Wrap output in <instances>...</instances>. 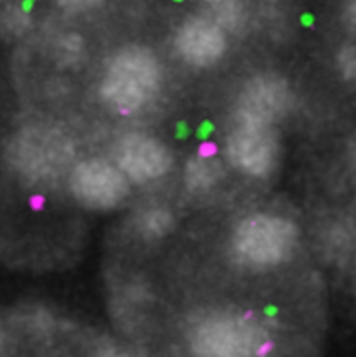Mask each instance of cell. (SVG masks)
Returning <instances> with one entry per match:
<instances>
[{"label":"cell","instance_id":"1","mask_svg":"<svg viewBox=\"0 0 356 357\" xmlns=\"http://www.w3.org/2000/svg\"><path fill=\"white\" fill-rule=\"evenodd\" d=\"M161 84L156 56L143 45H126L113 56L103 76V101L119 114H133L155 99Z\"/></svg>","mask_w":356,"mask_h":357},{"label":"cell","instance_id":"2","mask_svg":"<svg viewBox=\"0 0 356 357\" xmlns=\"http://www.w3.org/2000/svg\"><path fill=\"white\" fill-rule=\"evenodd\" d=\"M190 347L195 357H266L271 340L251 319L217 314L197 324Z\"/></svg>","mask_w":356,"mask_h":357},{"label":"cell","instance_id":"3","mask_svg":"<svg viewBox=\"0 0 356 357\" xmlns=\"http://www.w3.org/2000/svg\"><path fill=\"white\" fill-rule=\"evenodd\" d=\"M74 158L71 139L59 130L31 126L19 131L9 146V160L32 181H49L63 174Z\"/></svg>","mask_w":356,"mask_h":357},{"label":"cell","instance_id":"4","mask_svg":"<svg viewBox=\"0 0 356 357\" xmlns=\"http://www.w3.org/2000/svg\"><path fill=\"white\" fill-rule=\"evenodd\" d=\"M297 228L291 220L258 213L244 218L234 234V248L252 267H274L291 255Z\"/></svg>","mask_w":356,"mask_h":357},{"label":"cell","instance_id":"5","mask_svg":"<svg viewBox=\"0 0 356 357\" xmlns=\"http://www.w3.org/2000/svg\"><path fill=\"white\" fill-rule=\"evenodd\" d=\"M69 186L77 202L91 210H111L125 202L128 178L103 160H86L73 168Z\"/></svg>","mask_w":356,"mask_h":357},{"label":"cell","instance_id":"6","mask_svg":"<svg viewBox=\"0 0 356 357\" xmlns=\"http://www.w3.org/2000/svg\"><path fill=\"white\" fill-rule=\"evenodd\" d=\"M230 163L251 176H267L274 172L279 146L271 126L237 121L227 141Z\"/></svg>","mask_w":356,"mask_h":357},{"label":"cell","instance_id":"7","mask_svg":"<svg viewBox=\"0 0 356 357\" xmlns=\"http://www.w3.org/2000/svg\"><path fill=\"white\" fill-rule=\"evenodd\" d=\"M289 84L277 74H259L246 82L237 105V121L271 126L288 113Z\"/></svg>","mask_w":356,"mask_h":357},{"label":"cell","instance_id":"8","mask_svg":"<svg viewBox=\"0 0 356 357\" xmlns=\"http://www.w3.org/2000/svg\"><path fill=\"white\" fill-rule=\"evenodd\" d=\"M114 160L116 168L136 183L158 180L172 168L168 148L161 141L140 132L123 136L116 143Z\"/></svg>","mask_w":356,"mask_h":357},{"label":"cell","instance_id":"9","mask_svg":"<svg viewBox=\"0 0 356 357\" xmlns=\"http://www.w3.org/2000/svg\"><path fill=\"white\" fill-rule=\"evenodd\" d=\"M177 51L188 64L197 68L212 66L227 49L225 32L214 20L192 17L181 24L175 36Z\"/></svg>","mask_w":356,"mask_h":357},{"label":"cell","instance_id":"10","mask_svg":"<svg viewBox=\"0 0 356 357\" xmlns=\"http://www.w3.org/2000/svg\"><path fill=\"white\" fill-rule=\"evenodd\" d=\"M222 178V165L210 155L190 158L185 166V183L192 192H205L218 183Z\"/></svg>","mask_w":356,"mask_h":357},{"label":"cell","instance_id":"11","mask_svg":"<svg viewBox=\"0 0 356 357\" xmlns=\"http://www.w3.org/2000/svg\"><path fill=\"white\" fill-rule=\"evenodd\" d=\"M136 225H138L140 234L147 238H161L172 230L173 217L165 208H150L140 215Z\"/></svg>","mask_w":356,"mask_h":357},{"label":"cell","instance_id":"12","mask_svg":"<svg viewBox=\"0 0 356 357\" xmlns=\"http://www.w3.org/2000/svg\"><path fill=\"white\" fill-rule=\"evenodd\" d=\"M246 9L239 0H225V2L215 3L214 22L223 32H239L246 26Z\"/></svg>","mask_w":356,"mask_h":357},{"label":"cell","instance_id":"13","mask_svg":"<svg viewBox=\"0 0 356 357\" xmlns=\"http://www.w3.org/2000/svg\"><path fill=\"white\" fill-rule=\"evenodd\" d=\"M338 69L343 79L353 81L356 76V51L353 45H345L338 54Z\"/></svg>","mask_w":356,"mask_h":357},{"label":"cell","instance_id":"14","mask_svg":"<svg viewBox=\"0 0 356 357\" xmlns=\"http://www.w3.org/2000/svg\"><path fill=\"white\" fill-rule=\"evenodd\" d=\"M59 49L63 51L64 57H77V54H81L82 51V40L77 36L69 34L61 40Z\"/></svg>","mask_w":356,"mask_h":357},{"label":"cell","instance_id":"15","mask_svg":"<svg viewBox=\"0 0 356 357\" xmlns=\"http://www.w3.org/2000/svg\"><path fill=\"white\" fill-rule=\"evenodd\" d=\"M63 9L69 12H84L99 6L101 0H57Z\"/></svg>","mask_w":356,"mask_h":357},{"label":"cell","instance_id":"16","mask_svg":"<svg viewBox=\"0 0 356 357\" xmlns=\"http://www.w3.org/2000/svg\"><path fill=\"white\" fill-rule=\"evenodd\" d=\"M343 15H345L346 24L350 26V29H353L356 20V0H346L345 7H343Z\"/></svg>","mask_w":356,"mask_h":357},{"label":"cell","instance_id":"17","mask_svg":"<svg viewBox=\"0 0 356 357\" xmlns=\"http://www.w3.org/2000/svg\"><path fill=\"white\" fill-rule=\"evenodd\" d=\"M105 357H133V356H128V354H107Z\"/></svg>","mask_w":356,"mask_h":357},{"label":"cell","instance_id":"18","mask_svg":"<svg viewBox=\"0 0 356 357\" xmlns=\"http://www.w3.org/2000/svg\"><path fill=\"white\" fill-rule=\"evenodd\" d=\"M205 2H209V3H221V2H225V0H205Z\"/></svg>","mask_w":356,"mask_h":357}]
</instances>
